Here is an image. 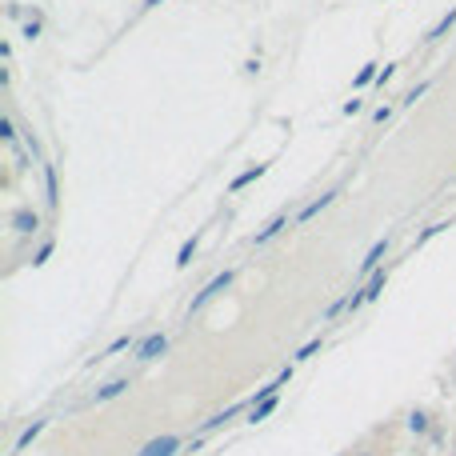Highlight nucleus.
<instances>
[{"label":"nucleus","instance_id":"1","mask_svg":"<svg viewBox=\"0 0 456 456\" xmlns=\"http://www.w3.org/2000/svg\"><path fill=\"white\" fill-rule=\"evenodd\" d=\"M384 284H388V269H376L369 276V281L360 284L357 292L348 296V312H357V309H364V304H369V300H376V296L384 292Z\"/></svg>","mask_w":456,"mask_h":456},{"label":"nucleus","instance_id":"2","mask_svg":"<svg viewBox=\"0 0 456 456\" xmlns=\"http://www.w3.org/2000/svg\"><path fill=\"white\" fill-rule=\"evenodd\" d=\"M233 276H236V272H233V269H224V272H221V276H212V281H209V284H204V288H200V292H197V296H192V304H188V316H192V312H200V309H204V304H209L212 296H221V292H224V288H228V284H233Z\"/></svg>","mask_w":456,"mask_h":456},{"label":"nucleus","instance_id":"3","mask_svg":"<svg viewBox=\"0 0 456 456\" xmlns=\"http://www.w3.org/2000/svg\"><path fill=\"white\" fill-rule=\"evenodd\" d=\"M168 352V336L164 333H148L140 345H136V360L140 364H148V360H156V357H164Z\"/></svg>","mask_w":456,"mask_h":456},{"label":"nucleus","instance_id":"4","mask_svg":"<svg viewBox=\"0 0 456 456\" xmlns=\"http://www.w3.org/2000/svg\"><path fill=\"white\" fill-rule=\"evenodd\" d=\"M180 448H185V440L168 432V436H156V440H148V444H144V448H140L136 456H176Z\"/></svg>","mask_w":456,"mask_h":456},{"label":"nucleus","instance_id":"5","mask_svg":"<svg viewBox=\"0 0 456 456\" xmlns=\"http://www.w3.org/2000/svg\"><path fill=\"white\" fill-rule=\"evenodd\" d=\"M245 408H252V400H236V405H228L224 412H216V417H209L204 424H200V436H209V432H216V429H224L233 417H240Z\"/></svg>","mask_w":456,"mask_h":456},{"label":"nucleus","instance_id":"6","mask_svg":"<svg viewBox=\"0 0 456 456\" xmlns=\"http://www.w3.org/2000/svg\"><path fill=\"white\" fill-rule=\"evenodd\" d=\"M133 388V381L128 376H116V381H109V384H100L97 393H92V405H109V400H116V396H124Z\"/></svg>","mask_w":456,"mask_h":456},{"label":"nucleus","instance_id":"7","mask_svg":"<svg viewBox=\"0 0 456 456\" xmlns=\"http://www.w3.org/2000/svg\"><path fill=\"white\" fill-rule=\"evenodd\" d=\"M384 252H388V236H381L376 245L364 252V260H360V276H372V272L381 269V260H384Z\"/></svg>","mask_w":456,"mask_h":456},{"label":"nucleus","instance_id":"8","mask_svg":"<svg viewBox=\"0 0 456 456\" xmlns=\"http://www.w3.org/2000/svg\"><path fill=\"white\" fill-rule=\"evenodd\" d=\"M13 228L20 236H32V233H40V216L32 209H16L13 212Z\"/></svg>","mask_w":456,"mask_h":456},{"label":"nucleus","instance_id":"9","mask_svg":"<svg viewBox=\"0 0 456 456\" xmlns=\"http://www.w3.org/2000/svg\"><path fill=\"white\" fill-rule=\"evenodd\" d=\"M452 28H456V8H448V13H444L440 20L429 28V32H424V40H429V44H436V40H444L448 32H452Z\"/></svg>","mask_w":456,"mask_h":456},{"label":"nucleus","instance_id":"10","mask_svg":"<svg viewBox=\"0 0 456 456\" xmlns=\"http://www.w3.org/2000/svg\"><path fill=\"white\" fill-rule=\"evenodd\" d=\"M276 408H281V393H276V396H264L260 405L248 408V424H260V420H269L272 412H276Z\"/></svg>","mask_w":456,"mask_h":456},{"label":"nucleus","instance_id":"11","mask_svg":"<svg viewBox=\"0 0 456 456\" xmlns=\"http://www.w3.org/2000/svg\"><path fill=\"white\" fill-rule=\"evenodd\" d=\"M336 197H340L336 188H333V192H324V197H316V200H312V204H304V209H300V216H296V221H300V224H309L312 216H321V212L328 209V204H333Z\"/></svg>","mask_w":456,"mask_h":456},{"label":"nucleus","instance_id":"12","mask_svg":"<svg viewBox=\"0 0 456 456\" xmlns=\"http://www.w3.org/2000/svg\"><path fill=\"white\" fill-rule=\"evenodd\" d=\"M284 228H288V212H281V216H272V221L264 224V228H260L257 236H252V245H269L272 236H281Z\"/></svg>","mask_w":456,"mask_h":456},{"label":"nucleus","instance_id":"13","mask_svg":"<svg viewBox=\"0 0 456 456\" xmlns=\"http://www.w3.org/2000/svg\"><path fill=\"white\" fill-rule=\"evenodd\" d=\"M264 173H269V164H252V168H245L240 176H233V185H228V192H240V188L257 185V180H260Z\"/></svg>","mask_w":456,"mask_h":456},{"label":"nucleus","instance_id":"14","mask_svg":"<svg viewBox=\"0 0 456 456\" xmlns=\"http://www.w3.org/2000/svg\"><path fill=\"white\" fill-rule=\"evenodd\" d=\"M44 188H49V209H61V185H56V164L44 161Z\"/></svg>","mask_w":456,"mask_h":456},{"label":"nucleus","instance_id":"15","mask_svg":"<svg viewBox=\"0 0 456 456\" xmlns=\"http://www.w3.org/2000/svg\"><path fill=\"white\" fill-rule=\"evenodd\" d=\"M44 424H49V420H32V424H28V429L20 432V440L13 444V456H16V452H25L28 444H32V440H37V436H40V432H44Z\"/></svg>","mask_w":456,"mask_h":456},{"label":"nucleus","instance_id":"16","mask_svg":"<svg viewBox=\"0 0 456 456\" xmlns=\"http://www.w3.org/2000/svg\"><path fill=\"white\" fill-rule=\"evenodd\" d=\"M197 245H200V233H192L185 245H180V252H176V269H188V264H192V257H197Z\"/></svg>","mask_w":456,"mask_h":456},{"label":"nucleus","instance_id":"17","mask_svg":"<svg viewBox=\"0 0 456 456\" xmlns=\"http://www.w3.org/2000/svg\"><path fill=\"white\" fill-rule=\"evenodd\" d=\"M376 76H381V64L376 61H369L364 68H360L357 76H352V88H369V85H376Z\"/></svg>","mask_w":456,"mask_h":456},{"label":"nucleus","instance_id":"18","mask_svg":"<svg viewBox=\"0 0 456 456\" xmlns=\"http://www.w3.org/2000/svg\"><path fill=\"white\" fill-rule=\"evenodd\" d=\"M128 345H133V336H116V340H112V345L104 348V352H100V357H92V360H88V369H92L97 360H104V357H116V352H124Z\"/></svg>","mask_w":456,"mask_h":456},{"label":"nucleus","instance_id":"19","mask_svg":"<svg viewBox=\"0 0 456 456\" xmlns=\"http://www.w3.org/2000/svg\"><path fill=\"white\" fill-rule=\"evenodd\" d=\"M316 352H321V336H312L309 345H300V348H296L292 364H304V360H309V357H316Z\"/></svg>","mask_w":456,"mask_h":456},{"label":"nucleus","instance_id":"20","mask_svg":"<svg viewBox=\"0 0 456 456\" xmlns=\"http://www.w3.org/2000/svg\"><path fill=\"white\" fill-rule=\"evenodd\" d=\"M444 228H448V221H436V224H429V228H424V233H420V236H417V248H420V245H429L432 236H440V233H444Z\"/></svg>","mask_w":456,"mask_h":456},{"label":"nucleus","instance_id":"21","mask_svg":"<svg viewBox=\"0 0 456 456\" xmlns=\"http://www.w3.org/2000/svg\"><path fill=\"white\" fill-rule=\"evenodd\" d=\"M408 429H412V432H429V417H424V412H408Z\"/></svg>","mask_w":456,"mask_h":456},{"label":"nucleus","instance_id":"22","mask_svg":"<svg viewBox=\"0 0 456 456\" xmlns=\"http://www.w3.org/2000/svg\"><path fill=\"white\" fill-rule=\"evenodd\" d=\"M429 88H432V80H420V85H417V88H412V92L405 97V104H417V100L424 97V92H429Z\"/></svg>","mask_w":456,"mask_h":456},{"label":"nucleus","instance_id":"23","mask_svg":"<svg viewBox=\"0 0 456 456\" xmlns=\"http://www.w3.org/2000/svg\"><path fill=\"white\" fill-rule=\"evenodd\" d=\"M20 37H25V40H37V37H40V16H32V20L20 28Z\"/></svg>","mask_w":456,"mask_h":456},{"label":"nucleus","instance_id":"24","mask_svg":"<svg viewBox=\"0 0 456 456\" xmlns=\"http://www.w3.org/2000/svg\"><path fill=\"white\" fill-rule=\"evenodd\" d=\"M0 136H4L8 144L16 140V124H13V116H4V121H0Z\"/></svg>","mask_w":456,"mask_h":456},{"label":"nucleus","instance_id":"25","mask_svg":"<svg viewBox=\"0 0 456 456\" xmlns=\"http://www.w3.org/2000/svg\"><path fill=\"white\" fill-rule=\"evenodd\" d=\"M393 121V109H388V104H381V109L372 112V124H388Z\"/></svg>","mask_w":456,"mask_h":456},{"label":"nucleus","instance_id":"26","mask_svg":"<svg viewBox=\"0 0 456 456\" xmlns=\"http://www.w3.org/2000/svg\"><path fill=\"white\" fill-rule=\"evenodd\" d=\"M393 76H396V64H384V68H381V76H376V88H384L388 80H393Z\"/></svg>","mask_w":456,"mask_h":456},{"label":"nucleus","instance_id":"27","mask_svg":"<svg viewBox=\"0 0 456 456\" xmlns=\"http://www.w3.org/2000/svg\"><path fill=\"white\" fill-rule=\"evenodd\" d=\"M49 257H52V240H44V245L37 248V257H32V264H44Z\"/></svg>","mask_w":456,"mask_h":456},{"label":"nucleus","instance_id":"28","mask_svg":"<svg viewBox=\"0 0 456 456\" xmlns=\"http://www.w3.org/2000/svg\"><path fill=\"white\" fill-rule=\"evenodd\" d=\"M360 109H364V100H345V109L340 112H345V116H357Z\"/></svg>","mask_w":456,"mask_h":456},{"label":"nucleus","instance_id":"29","mask_svg":"<svg viewBox=\"0 0 456 456\" xmlns=\"http://www.w3.org/2000/svg\"><path fill=\"white\" fill-rule=\"evenodd\" d=\"M156 4H164V0H144V8H156Z\"/></svg>","mask_w":456,"mask_h":456}]
</instances>
